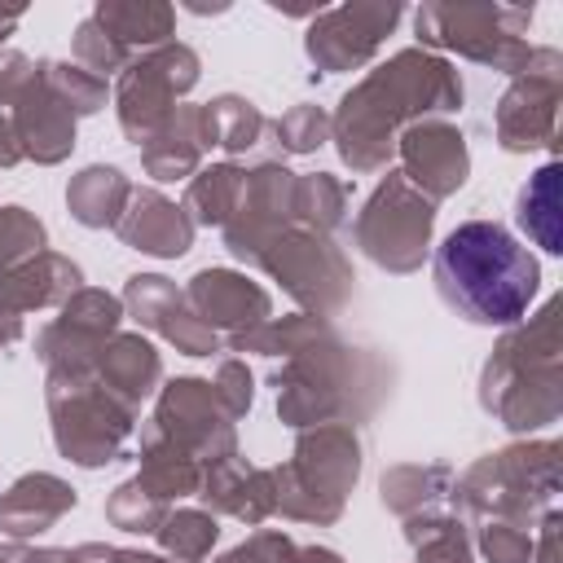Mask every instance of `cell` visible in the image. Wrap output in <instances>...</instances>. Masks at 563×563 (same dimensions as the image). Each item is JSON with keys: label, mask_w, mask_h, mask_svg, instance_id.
I'll return each instance as SVG.
<instances>
[{"label": "cell", "mask_w": 563, "mask_h": 563, "mask_svg": "<svg viewBox=\"0 0 563 563\" xmlns=\"http://www.w3.org/2000/svg\"><path fill=\"white\" fill-rule=\"evenodd\" d=\"M462 110V79L444 57L427 48H405L369 70L330 119L339 154L352 172H378L396 154V136L409 123L444 119Z\"/></svg>", "instance_id": "1"}, {"label": "cell", "mask_w": 563, "mask_h": 563, "mask_svg": "<svg viewBox=\"0 0 563 563\" xmlns=\"http://www.w3.org/2000/svg\"><path fill=\"white\" fill-rule=\"evenodd\" d=\"M431 273L440 299L475 325H515L541 286L537 260L497 220L457 224L440 242Z\"/></svg>", "instance_id": "2"}, {"label": "cell", "mask_w": 563, "mask_h": 563, "mask_svg": "<svg viewBox=\"0 0 563 563\" xmlns=\"http://www.w3.org/2000/svg\"><path fill=\"white\" fill-rule=\"evenodd\" d=\"M479 405L501 418L506 431H537L559 418V303L550 299L528 330L497 343L479 378Z\"/></svg>", "instance_id": "3"}, {"label": "cell", "mask_w": 563, "mask_h": 563, "mask_svg": "<svg viewBox=\"0 0 563 563\" xmlns=\"http://www.w3.org/2000/svg\"><path fill=\"white\" fill-rule=\"evenodd\" d=\"M361 475V440L352 422H321L299 435L295 457L273 471L277 510L303 523H334Z\"/></svg>", "instance_id": "4"}, {"label": "cell", "mask_w": 563, "mask_h": 563, "mask_svg": "<svg viewBox=\"0 0 563 563\" xmlns=\"http://www.w3.org/2000/svg\"><path fill=\"white\" fill-rule=\"evenodd\" d=\"M48 409H53V440L79 466H106L119 457L136 409L110 396L97 369H48Z\"/></svg>", "instance_id": "5"}, {"label": "cell", "mask_w": 563, "mask_h": 563, "mask_svg": "<svg viewBox=\"0 0 563 563\" xmlns=\"http://www.w3.org/2000/svg\"><path fill=\"white\" fill-rule=\"evenodd\" d=\"M528 22L532 9L510 4H422L413 13V31L422 44L453 48L457 57H471L506 75H519L532 57V44L523 40Z\"/></svg>", "instance_id": "6"}, {"label": "cell", "mask_w": 563, "mask_h": 563, "mask_svg": "<svg viewBox=\"0 0 563 563\" xmlns=\"http://www.w3.org/2000/svg\"><path fill=\"white\" fill-rule=\"evenodd\" d=\"M356 383H365L361 356L334 343V334H321L303 352L286 356V369L277 374V413L290 427H321L339 413L356 418L365 413V405L356 400ZM365 387H378V383H365Z\"/></svg>", "instance_id": "7"}, {"label": "cell", "mask_w": 563, "mask_h": 563, "mask_svg": "<svg viewBox=\"0 0 563 563\" xmlns=\"http://www.w3.org/2000/svg\"><path fill=\"white\" fill-rule=\"evenodd\" d=\"M559 493V444H510L501 453L479 457L453 497L475 510V515H497V519H523L532 506H545Z\"/></svg>", "instance_id": "8"}, {"label": "cell", "mask_w": 563, "mask_h": 563, "mask_svg": "<svg viewBox=\"0 0 563 563\" xmlns=\"http://www.w3.org/2000/svg\"><path fill=\"white\" fill-rule=\"evenodd\" d=\"M435 224V202L418 194L400 172H387V180L369 194L365 211L356 216L352 233L356 246L387 273H413L427 255V238Z\"/></svg>", "instance_id": "9"}, {"label": "cell", "mask_w": 563, "mask_h": 563, "mask_svg": "<svg viewBox=\"0 0 563 563\" xmlns=\"http://www.w3.org/2000/svg\"><path fill=\"white\" fill-rule=\"evenodd\" d=\"M194 84H198V53L189 44L167 40V44L132 57L119 70V88H114L119 128L128 132V141L145 145L176 114V97H185Z\"/></svg>", "instance_id": "10"}, {"label": "cell", "mask_w": 563, "mask_h": 563, "mask_svg": "<svg viewBox=\"0 0 563 563\" xmlns=\"http://www.w3.org/2000/svg\"><path fill=\"white\" fill-rule=\"evenodd\" d=\"M260 268L273 273L312 317L334 312L352 290V268H347L343 251L325 233L303 229V224L282 229L268 242V251L260 255Z\"/></svg>", "instance_id": "11"}, {"label": "cell", "mask_w": 563, "mask_h": 563, "mask_svg": "<svg viewBox=\"0 0 563 563\" xmlns=\"http://www.w3.org/2000/svg\"><path fill=\"white\" fill-rule=\"evenodd\" d=\"M150 422H154L172 444H180L202 471L238 453V449H233V444H238V440H233V418H229V409L220 405L216 387L202 383V378H176V383H167Z\"/></svg>", "instance_id": "12"}, {"label": "cell", "mask_w": 563, "mask_h": 563, "mask_svg": "<svg viewBox=\"0 0 563 563\" xmlns=\"http://www.w3.org/2000/svg\"><path fill=\"white\" fill-rule=\"evenodd\" d=\"M563 88V57L554 48H532L528 66L510 79L497 101V141L510 154L554 145V110Z\"/></svg>", "instance_id": "13"}, {"label": "cell", "mask_w": 563, "mask_h": 563, "mask_svg": "<svg viewBox=\"0 0 563 563\" xmlns=\"http://www.w3.org/2000/svg\"><path fill=\"white\" fill-rule=\"evenodd\" d=\"M119 317H123V303L114 295L79 286L62 303V317L40 330L35 352H40V361L48 369H79V374H88V369H97L101 347L114 339Z\"/></svg>", "instance_id": "14"}, {"label": "cell", "mask_w": 563, "mask_h": 563, "mask_svg": "<svg viewBox=\"0 0 563 563\" xmlns=\"http://www.w3.org/2000/svg\"><path fill=\"white\" fill-rule=\"evenodd\" d=\"M400 4H374V0H356V4H339V9H321L308 26V57L321 70H356L365 66L383 35H391V26L400 22Z\"/></svg>", "instance_id": "15"}, {"label": "cell", "mask_w": 563, "mask_h": 563, "mask_svg": "<svg viewBox=\"0 0 563 563\" xmlns=\"http://www.w3.org/2000/svg\"><path fill=\"white\" fill-rule=\"evenodd\" d=\"M295 224V172L277 167V163H260L246 172V189L238 211L224 224V246L246 260L260 264V255L268 251V242Z\"/></svg>", "instance_id": "16"}, {"label": "cell", "mask_w": 563, "mask_h": 563, "mask_svg": "<svg viewBox=\"0 0 563 563\" xmlns=\"http://www.w3.org/2000/svg\"><path fill=\"white\" fill-rule=\"evenodd\" d=\"M396 154L405 163V180L427 194L431 202L449 198L453 189H462L466 172H471V154H466V136L449 123V119H422L409 123L396 136Z\"/></svg>", "instance_id": "17"}, {"label": "cell", "mask_w": 563, "mask_h": 563, "mask_svg": "<svg viewBox=\"0 0 563 563\" xmlns=\"http://www.w3.org/2000/svg\"><path fill=\"white\" fill-rule=\"evenodd\" d=\"M132 317L150 330H158L167 343H176L185 356H211L220 352V334L185 303V290H176L167 277L158 273H136L128 277V290H123Z\"/></svg>", "instance_id": "18"}, {"label": "cell", "mask_w": 563, "mask_h": 563, "mask_svg": "<svg viewBox=\"0 0 563 563\" xmlns=\"http://www.w3.org/2000/svg\"><path fill=\"white\" fill-rule=\"evenodd\" d=\"M185 303L224 339V343H233V339H242V334H251L255 325H264L268 321V290H260L255 282H246L242 273H233V268H202L194 282H189V290H185Z\"/></svg>", "instance_id": "19"}, {"label": "cell", "mask_w": 563, "mask_h": 563, "mask_svg": "<svg viewBox=\"0 0 563 563\" xmlns=\"http://www.w3.org/2000/svg\"><path fill=\"white\" fill-rule=\"evenodd\" d=\"M114 233L132 251H145V255H158V260H176L194 242V220L185 216V207H176L158 189H132Z\"/></svg>", "instance_id": "20"}, {"label": "cell", "mask_w": 563, "mask_h": 563, "mask_svg": "<svg viewBox=\"0 0 563 563\" xmlns=\"http://www.w3.org/2000/svg\"><path fill=\"white\" fill-rule=\"evenodd\" d=\"M9 119H13V132H18L22 158L62 163L70 154V145H75V114L44 88L40 66H35V79L26 84V92L13 101Z\"/></svg>", "instance_id": "21"}, {"label": "cell", "mask_w": 563, "mask_h": 563, "mask_svg": "<svg viewBox=\"0 0 563 563\" xmlns=\"http://www.w3.org/2000/svg\"><path fill=\"white\" fill-rule=\"evenodd\" d=\"M198 497L220 510V515H233L242 523H264L273 510H277V484H273V471H260L251 466L246 457H224L216 466L202 471V488Z\"/></svg>", "instance_id": "22"}, {"label": "cell", "mask_w": 563, "mask_h": 563, "mask_svg": "<svg viewBox=\"0 0 563 563\" xmlns=\"http://www.w3.org/2000/svg\"><path fill=\"white\" fill-rule=\"evenodd\" d=\"M75 506V488L57 475H22L9 493H0V528L9 537L48 532Z\"/></svg>", "instance_id": "23"}, {"label": "cell", "mask_w": 563, "mask_h": 563, "mask_svg": "<svg viewBox=\"0 0 563 563\" xmlns=\"http://www.w3.org/2000/svg\"><path fill=\"white\" fill-rule=\"evenodd\" d=\"M207 136H202V110L198 106H176V114L141 145V163L154 180H185L198 172L202 154H207Z\"/></svg>", "instance_id": "24"}, {"label": "cell", "mask_w": 563, "mask_h": 563, "mask_svg": "<svg viewBox=\"0 0 563 563\" xmlns=\"http://www.w3.org/2000/svg\"><path fill=\"white\" fill-rule=\"evenodd\" d=\"M97 378L110 396H119L123 405H141L154 383L163 378V361L158 352L141 339V334H114L106 347H101V361H97Z\"/></svg>", "instance_id": "25"}, {"label": "cell", "mask_w": 563, "mask_h": 563, "mask_svg": "<svg viewBox=\"0 0 563 563\" xmlns=\"http://www.w3.org/2000/svg\"><path fill=\"white\" fill-rule=\"evenodd\" d=\"M136 479L145 493H154L163 506H172L176 497H189L202 488V466L150 422L141 431V475Z\"/></svg>", "instance_id": "26"}, {"label": "cell", "mask_w": 563, "mask_h": 563, "mask_svg": "<svg viewBox=\"0 0 563 563\" xmlns=\"http://www.w3.org/2000/svg\"><path fill=\"white\" fill-rule=\"evenodd\" d=\"M92 18L128 53L132 48H145L150 53V48L167 44V35L176 26V9L172 4H158V0H101L92 9Z\"/></svg>", "instance_id": "27"}, {"label": "cell", "mask_w": 563, "mask_h": 563, "mask_svg": "<svg viewBox=\"0 0 563 563\" xmlns=\"http://www.w3.org/2000/svg\"><path fill=\"white\" fill-rule=\"evenodd\" d=\"M128 198H132V185L119 167H84L66 189L70 216L88 229H114Z\"/></svg>", "instance_id": "28"}, {"label": "cell", "mask_w": 563, "mask_h": 563, "mask_svg": "<svg viewBox=\"0 0 563 563\" xmlns=\"http://www.w3.org/2000/svg\"><path fill=\"white\" fill-rule=\"evenodd\" d=\"M559 207H563V198H559V163H545L519 189V224L550 255L563 251V229H559L563 224V211Z\"/></svg>", "instance_id": "29"}, {"label": "cell", "mask_w": 563, "mask_h": 563, "mask_svg": "<svg viewBox=\"0 0 563 563\" xmlns=\"http://www.w3.org/2000/svg\"><path fill=\"white\" fill-rule=\"evenodd\" d=\"M242 189H246V172L238 163L202 167V172H194V180L185 189V216L194 224H220L224 229L242 202Z\"/></svg>", "instance_id": "30"}, {"label": "cell", "mask_w": 563, "mask_h": 563, "mask_svg": "<svg viewBox=\"0 0 563 563\" xmlns=\"http://www.w3.org/2000/svg\"><path fill=\"white\" fill-rule=\"evenodd\" d=\"M202 110V136H207V145L216 150H224V154H246V150H255L260 145V136H264V114L246 101V97H233V92H224V97H216V101H207V106H198Z\"/></svg>", "instance_id": "31"}, {"label": "cell", "mask_w": 563, "mask_h": 563, "mask_svg": "<svg viewBox=\"0 0 563 563\" xmlns=\"http://www.w3.org/2000/svg\"><path fill=\"white\" fill-rule=\"evenodd\" d=\"M449 484H453L449 466H391L383 475V506L413 519V515L435 510V501L449 493Z\"/></svg>", "instance_id": "32"}, {"label": "cell", "mask_w": 563, "mask_h": 563, "mask_svg": "<svg viewBox=\"0 0 563 563\" xmlns=\"http://www.w3.org/2000/svg\"><path fill=\"white\" fill-rule=\"evenodd\" d=\"M321 334H330L325 317H312V312H299V317H282V321H264L255 325L251 334L233 339L229 347L233 352H264V356H295L303 352L308 343H317Z\"/></svg>", "instance_id": "33"}, {"label": "cell", "mask_w": 563, "mask_h": 563, "mask_svg": "<svg viewBox=\"0 0 563 563\" xmlns=\"http://www.w3.org/2000/svg\"><path fill=\"white\" fill-rule=\"evenodd\" d=\"M343 207H347V185L334 180L330 172L295 176V224L330 233L343 220Z\"/></svg>", "instance_id": "34"}, {"label": "cell", "mask_w": 563, "mask_h": 563, "mask_svg": "<svg viewBox=\"0 0 563 563\" xmlns=\"http://www.w3.org/2000/svg\"><path fill=\"white\" fill-rule=\"evenodd\" d=\"M158 545L167 550V559L176 563H202L207 550L220 537V523L211 510H167V519L158 523Z\"/></svg>", "instance_id": "35"}, {"label": "cell", "mask_w": 563, "mask_h": 563, "mask_svg": "<svg viewBox=\"0 0 563 563\" xmlns=\"http://www.w3.org/2000/svg\"><path fill=\"white\" fill-rule=\"evenodd\" d=\"M409 541L418 550L413 563H471V545H466V532L457 519L449 515H413L409 519Z\"/></svg>", "instance_id": "36"}, {"label": "cell", "mask_w": 563, "mask_h": 563, "mask_svg": "<svg viewBox=\"0 0 563 563\" xmlns=\"http://www.w3.org/2000/svg\"><path fill=\"white\" fill-rule=\"evenodd\" d=\"M40 79L44 88L70 110V114H97L106 106V79L88 75L84 66L70 62H40Z\"/></svg>", "instance_id": "37"}, {"label": "cell", "mask_w": 563, "mask_h": 563, "mask_svg": "<svg viewBox=\"0 0 563 563\" xmlns=\"http://www.w3.org/2000/svg\"><path fill=\"white\" fill-rule=\"evenodd\" d=\"M75 62L88 70V75H97V79H110V75H119L128 62H132V53L123 48V44H114L106 31H101V22L88 13L79 26H75Z\"/></svg>", "instance_id": "38"}, {"label": "cell", "mask_w": 563, "mask_h": 563, "mask_svg": "<svg viewBox=\"0 0 563 563\" xmlns=\"http://www.w3.org/2000/svg\"><path fill=\"white\" fill-rule=\"evenodd\" d=\"M110 523H119L123 532H158V523L167 519V506L141 488V479H128L114 488V497L106 501Z\"/></svg>", "instance_id": "39"}, {"label": "cell", "mask_w": 563, "mask_h": 563, "mask_svg": "<svg viewBox=\"0 0 563 563\" xmlns=\"http://www.w3.org/2000/svg\"><path fill=\"white\" fill-rule=\"evenodd\" d=\"M44 251V224L26 207H0V277Z\"/></svg>", "instance_id": "40"}, {"label": "cell", "mask_w": 563, "mask_h": 563, "mask_svg": "<svg viewBox=\"0 0 563 563\" xmlns=\"http://www.w3.org/2000/svg\"><path fill=\"white\" fill-rule=\"evenodd\" d=\"M330 132V114L317 106H295L273 123V136L286 154H312Z\"/></svg>", "instance_id": "41"}, {"label": "cell", "mask_w": 563, "mask_h": 563, "mask_svg": "<svg viewBox=\"0 0 563 563\" xmlns=\"http://www.w3.org/2000/svg\"><path fill=\"white\" fill-rule=\"evenodd\" d=\"M479 550L488 563H537L532 528H523L519 519H493L479 532Z\"/></svg>", "instance_id": "42"}, {"label": "cell", "mask_w": 563, "mask_h": 563, "mask_svg": "<svg viewBox=\"0 0 563 563\" xmlns=\"http://www.w3.org/2000/svg\"><path fill=\"white\" fill-rule=\"evenodd\" d=\"M216 396H220V405L229 409V418H242L246 409H251V396H255V387H251V369L242 365V361H220V369H216Z\"/></svg>", "instance_id": "43"}, {"label": "cell", "mask_w": 563, "mask_h": 563, "mask_svg": "<svg viewBox=\"0 0 563 563\" xmlns=\"http://www.w3.org/2000/svg\"><path fill=\"white\" fill-rule=\"evenodd\" d=\"M290 559H295L290 537H282V532H255L246 545L229 550V554L216 559V563H290Z\"/></svg>", "instance_id": "44"}, {"label": "cell", "mask_w": 563, "mask_h": 563, "mask_svg": "<svg viewBox=\"0 0 563 563\" xmlns=\"http://www.w3.org/2000/svg\"><path fill=\"white\" fill-rule=\"evenodd\" d=\"M35 79V62L4 48L0 53V110H13V101L26 92V84Z\"/></svg>", "instance_id": "45"}, {"label": "cell", "mask_w": 563, "mask_h": 563, "mask_svg": "<svg viewBox=\"0 0 563 563\" xmlns=\"http://www.w3.org/2000/svg\"><path fill=\"white\" fill-rule=\"evenodd\" d=\"M13 163H22V145H18L9 110H0V167H13Z\"/></svg>", "instance_id": "46"}, {"label": "cell", "mask_w": 563, "mask_h": 563, "mask_svg": "<svg viewBox=\"0 0 563 563\" xmlns=\"http://www.w3.org/2000/svg\"><path fill=\"white\" fill-rule=\"evenodd\" d=\"M554 528H559V515L550 510L545 523H541V554H537V563H554Z\"/></svg>", "instance_id": "47"}, {"label": "cell", "mask_w": 563, "mask_h": 563, "mask_svg": "<svg viewBox=\"0 0 563 563\" xmlns=\"http://www.w3.org/2000/svg\"><path fill=\"white\" fill-rule=\"evenodd\" d=\"M18 22H22V9H18V4H13V9H0V40H4Z\"/></svg>", "instance_id": "48"}]
</instances>
